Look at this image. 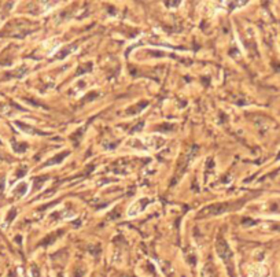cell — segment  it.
I'll return each mask as SVG.
<instances>
[{
    "label": "cell",
    "instance_id": "6da1fadb",
    "mask_svg": "<svg viewBox=\"0 0 280 277\" xmlns=\"http://www.w3.org/2000/svg\"><path fill=\"white\" fill-rule=\"evenodd\" d=\"M244 203V200H240V202H227V203H217V205L209 206V207H205L202 211H199L198 214V218L202 217H213V215H218L222 214V213L227 211H232V210L239 209L240 206Z\"/></svg>",
    "mask_w": 280,
    "mask_h": 277
},
{
    "label": "cell",
    "instance_id": "7a4b0ae2",
    "mask_svg": "<svg viewBox=\"0 0 280 277\" xmlns=\"http://www.w3.org/2000/svg\"><path fill=\"white\" fill-rule=\"evenodd\" d=\"M216 248H217V254L222 258V261L225 262L227 265H229V273L231 276L233 277V269H232V252H231L228 244L225 243L224 239L218 237L217 243H216Z\"/></svg>",
    "mask_w": 280,
    "mask_h": 277
},
{
    "label": "cell",
    "instance_id": "3957f363",
    "mask_svg": "<svg viewBox=\"0 0 280 277\" xmlns=\"http://www.w3.org/2000/svg\"><path fill=\"white\" fill-rule=\"evenodd\" d=\"M66 155H67V152H65V154H61V155H58V156H56L55 159H52V161H51L50 163H56V162H59L61 159H63V158H65Z\"/></svg>",
    "mask_w": 280,
    "mask_h": 277
},
{
    "label": "cell",
    "instance_id": "277c9868",
    "mask_svg": "<svg viewBox=\"0 0 280 277\" xmlns=\"http://www.w3.org/2000/svg\"><path fill=\"white\" fill-rule=\"evenodd\" d=\"M58 277H62V274H58Z\"/></svg>",
    "mask_w": 280,
    "mask_h": 277
}]
</instances>
